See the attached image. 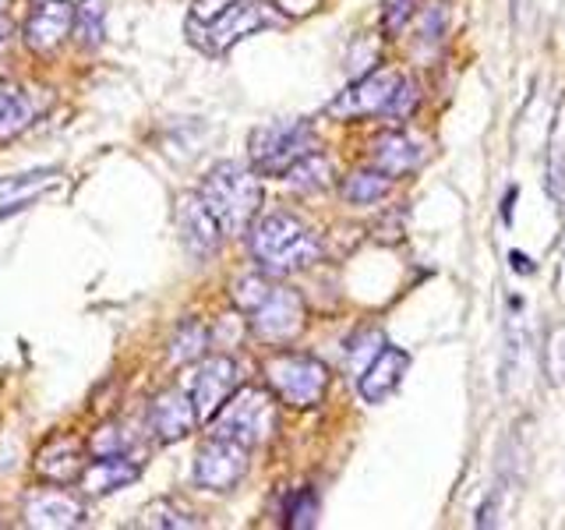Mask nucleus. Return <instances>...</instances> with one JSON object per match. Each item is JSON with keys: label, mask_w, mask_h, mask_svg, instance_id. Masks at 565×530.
<instances>
[{"label": "nucleus", "mask_w": 565, "mask_h": 530, "mask_svg": "<svg viewBox=\"0 0 565 530\" xmlns=\"http://www.w3.org/2000/svg\"><path fill=\"white\" fill-rule=\"evenodd\" d=\"M315 131L308 120H273L252 131V167L258 173L282 177L308 152H315Z\"/></svg>", "instance_id": "obj_5"}, {"label": "nucleus", "mask_w": 565, "mask_h": 530, "mask_svg": "<svg viewBox=\"0 0 565 530\" xmlns=\"http://www.w3.org/2000/svg\"><path fill=\"white\" fill-rule=\"evenodd\" d=\"M32 103H29V96L18 88V93L11 96V103L4 106V114H0V141H11V138H18L22 135L29 124H32Z\"/></svg>", "instance_id": "obj_24"}, {"label": "nucleus", "mask_w": 565, "mask_h": 530, "mask_svg": "<svg viewBox=\"0 0 565 530\" xmlns=\"http://www.w3.org/2000/svg\"><path fill=\"white\" fill-rule=\"evenodd\" d=\"M273 22V11L262 0H237L234 8L220 11L212 22H188V35L194 46H202L205 53H226L234 43H241L244 35H252Z\"/></svg>", "instance_id": "obj_6"}, {"label": "nucleus", "mask_w": 565, "mask_h": 530, "mask_svg": "<svg viewBox=\"0 0 565 530\" xmlns=\"http://www.w3.org/2000/svg\"><path fill=\"white\" fill-rule=\"evenodd\" d=\"M247 244L265 276H290L322 255L318 234L290 212H269L255 226H247Z\"/></svg>", "instance_id": "obj_1"}, {"label": "nucleus", "mask_w": 565, "mask_h": 530, "mask_svg": "<svg viewBox=\"0 0 565 530\" xmlns=\"http://www.w3.org/2000/svg\"><path fill=\"white\" fill-rule=\"evenodd\" d=\"M247 470V449L237 442L212 435L194 456V485L209 491H230L241 485Z\"/></svg>", "instance_id": "obj_9"}, {"label": "nucleus", "mask_w": 565, "mask_h": 530, "mask_svg": "<svg viewBox=\"0 0 565 530\" xmlns=\"http://www.w3.org/2000/svg\"><path fill=\"white\" fill-rule=\"evenodd\" d=\"M18 93V88L14 85H8V82H0V114H4V106L11 103V96Z\"/></svg>", "instance_id": "obj_35"}, {"label": "nucleus", "mask_w": 565, "mask_h": 530, "mask_svg": "<svg viewBox=\"0 0 565 530\" xmlns=\"http://www.w3.org/2000/svg\"><path fill=\"white\" fill-rule=\"evenodd\" d=\"M8 32H11V22H8V18H4V11H0V40H4Z\"/></svg>", "instance_id": "obj_37"}, {"label": "nucleus", "mask_w": 565, "mask_h": 530, "mask_svg": "<svg viewBox=\"0 0 565 530\" xmlns=\"http://www.w3.org/2000/svg\"><path fill=\"white\" fill-rule=\"evenodd\" d=\"M138 527H163V530H188V527H199V520L191 517L188 509L181 506H173L170 499L163 502H152L146 512H141V520Z\"/></svg>", "instance_id": "obj_23"}, {"label": "nucleus", "mask_w": 565, "mask_h": 530, "mask_svg": "<svg viewBox=\"0 0 565 530\" xmlns=\"http://www.w3.org/2000/svg\"><path fill=\"white\" fill-rule=\"evenodd\" d=\"M205 424L212 428V435L237 442L244 449L265 446L276 435V393L255 385H244L241 393L234 389Z\"/></svg>", "instance_id": "obj_3"}, {"label": "nucleus", "mask_w": 565, "mask_h": 530, "mask_svg": "<svg viewBox=\"0 0 565 530\" xmlns=\"http://www.w3.org/2000/svg\"><path fill=\"white\" fill-rule=\"evenodd\" d=\"M202 202L209 205L212 216H216L223 234L244 237L262 209V184L255 170H247L241 163H220L205 177Z\"/></svg>", "instance_id": "obj_2"}, {"label": "nucleus", "mask_w": 565, "mask_h": 530, "mask_svg": "<svg viewBox=\"0 0 565 530\" xmlns=\"http://www.w3.org/2000/svg\"><path fill=\"white\" fill-rule=\"evenodd\" d=\"M403 75L399 71H371L361 82H353L347 93H340L329 103V117L340 120H358V117H393L396 114V96H399Z\"/></svg>", "instance_id": "obj_7"}, {"label": "nucleus", "mask_w": 565, "mask_h": 530, "mask_svg": "<svg viewBox=\"0 0 565 530\" xmlns=\"http://www.w3.org/2000/svg\"><path fill=\"white\" fill-rule=\"evenodd\" d=\"M247 315H252L255 336L265 343H290L305 329V300H300L297 290L276 287V283Z\"/></svg>", "instance_id": "obj_8"}, {"label": "nucleus", "mask_w": 565, "mask_h": 530, "mask_svg": "<svg viewBox=\"0 0 565 530\" xmlns=\"http://www.w3.org/2000/svg\"><path fill=\"white\" fill-rule=\"evenodd\" d=\"M393 191V177L382 170H353L343 181V199L350 205H375Z\"/></svg>", "instance_id": "obj_19"}, {"label": "nucleus", "mask_w": 565, "mask_h": 530, "mask_svg": "<svg viewBox=\"0 0 565 530\" xmlns=\"http://www.w3.org/2000/svg\"><path fill=\"white\" fill-rule=\"evenodd\" d=\"M82 488L88 495H110L124 485H131L138 477V464H131L124 453H114V456H96L88 459V464L82 467Z\"/></svg>", "instance_id": "obj_17"}, {"label": "nucleus", "mask_w": 565, "mask_h": 530, "mask_svg": "<svg viewBox=\"0 0 565 530\" xmlns=\"http://www.w3.org/2000/svg\"><path fill=\"white\" fill-rule=\"evenodd\" d=\"M71 29H75V4L71 0H32L25 18V46L46 57V53L67 43Z\"/></svg>", "instance_id": "obj_10"}, {"label": "nucleus", "mask_w": 565, "mask_h": 530, "mask_svg": "<svg viewBox=\"0 0 565 530\" xmlns=\"http://www.w3.org/2000/svg\"><path fill=\"white\" fill-rule=\"evenodd\" d=\"M441 32H446V4H435V8L424 11L420 35H428V40L435 43V40H441Z\"/></svg>", "instance_id": "obj_30"}, {"label": "nucleus", "mask_w": 565, "mask_h": 530, "mask_svg": "<svg viewBox=\"0 0 565 530\" xmlns=\"http://www.w3.org/2000/svg\"><path fill=\"white\" fill-rule=\"evenodd\" d=\"M205 343H209V332L202 322H184L181 332L173 336V361L177 364H184V361H199L202 353H205Z\"/></svg>", "instance_id": "obj_25"}, {"label": "nucleus", "mask_w": 565, "mask_h": 530, "mask_svg": "<svg viewBox=\"0 0 565 530\" xmlns=\"http://www.w3.org/2000/svg\"><path fill=\"white\" fill-rule=\"evenodd\" d=\"M544 375L552 385H565V326H552L544 340V353H541Z\"/></svg>", "instance_id": "obj_26"}, {"label": "nucleus", "mask_w": 565, "mask_h": 530, "mask_svg": "<svg viewBox=\"0 0 565 530\" xmlns=\"http://www.w3.org/2000/svg\"><path fill=\"white\" fill-rule=\"evenodd\" d=\"M269 287H273V279L265 276V273H252V276H241L237 283H234V305L241 308V311H252L258 300L269 294Z\"/></svg>", "instance_id": "obj_27"}, {"label": "nucleus", "mask_w": 565, "mask_h": 530, "mask_svg": "<svg viewBox=\"0 0 565 530\" xmlns=\"http://www.w3.org/2000/svg\"><path fill=\"white\" fill-rule=\"evenodd\" d=\"M237 0H194V8H191V18L194 22H212L220 11H226V8H234Z\"/></svg>", "instance_id": "obj_31"}, {"label": "nucleus", "mask_w": 565, "mask_h": 530, "mask_svg": "<svg viewBox=\"0 0 565 530\" xmlns=\"http://www.w3.org/2000/svg\"><path fill=\"white\" fill-rule=\"evenodd\" d=\"M406 371H411V353L399 350V347H382L375 358L361 368V379H358L361 400L364 403H385L399 389Z\"/></svg>", "instance_id": "obj_14"}, {"label": "nucleus", "mask_w": 565, "mask_h": 530, "mask_svg": "<svg viewBox=\"0 0 565 530\" xmlns=\"http://www.w3.org/2000/svg\"><path fill=\"white\" fill-rule=\"evenodd\" d=\"M53 177L57 173H25V177H8V181H0V212L32 202L46 184H53Z\"/></svg>", "instance_id": "obj_21"}, {"label": "nucleus", "mask_w": 565, "mask_h": 530, "mask_svg": "<svg viewBox=\"0 0 565 530\" xmlns=\"http://www.w3.org/2000/svg\"><path fill=\"white\" fill-rule=\"evenodd\" d=\"M25 520L29 527H46V530H64L85 523V506L61 488H40L29 495L25 502Z\"/></svg>", "instance_id": "obj_15"}, {"label": "nucleus", "mask_w": 565, "mask_h": 530, "mask_svg": "<svg viewBox=\"0 0 565 530\" xmlns=\"http://www.w3.org/2000/svg\"><path fill=\"white\" fill-rule=\"evenodd\" d=\"M82 446L75 438H53L50 446L40 453V470L46 481L53 485H67L75 481V477L82 474Z\"/></svg>", "instance_id": "obj_18"}, {"label": "nucleus", "mask_w": 565, "mask_h": 530, "mask_svg": "<svg viewBox=\"0 0 565 530\" xmlns=\"http://www.w3.org/2000/svg\"><path fill=\"white\" fill-rule=\"evenodd\" d=\"M276 8L287 11V14H308L318 8V0H276Z\"/></svg>", "instance_id": "obj_33"}, {"label": "nucleus", "mask_w": 565, "mask_h": 530, "mask_svg": "<svg viewBox=\"0 0 565 530\" xmlns=\"http://www.w3.org/2000/svg\"><path fill=\"white\" fill-rule=\"evenodd\" d=\"M237 379H241V368L234 358H209L199 364V371H194V379H191V403L199 421H209L220 411L226 396L237 389Z\"/></svg>", "instance_id": "obj_11"}, {"label": "nucleus", "mask_w": 565, "mask_h": 530, "mask_svg": "<svg viewBox=\"0 0 565 530\" xmlns=\"http://www.w3.org/2000/svg\"><path fill=\"white\" fill-rule=\"evenodd\" d=\"M75 32L82 46H99L106 35V0H78L75 4Z\"/></svg>", "instance_id": "obj_22"}, {"label": "nucleus", "mask_w": 565, "mask_h": 530, "mask_svg": "<svg viewBox=\"0 0 565 530\" xmlns=\"http://www.w3.org/2000/svg\"><path fill=\"white\" fill-rule=\"evenodd\" d=\"M265 379H269V389L276 393V400H282L287 406H297V411H308V406H318L326 400L329 389V368L311 358V353H276V358L265 361Z\"/></svg>", "instance_id": "obj_4"}, {"label": "nucleus", "mask_w": 565, "mask_h": 530, "mask_svg": "<svg viewBox=\"0 0 565 530\" xmlns=\"http://www.w3.org/2000/svg\"><path fill=\"white\" fill-rule=\"evenodd\" d=\"M424 159H428V146L406 131H388L375 141V149H371V163L388 177L411 173L424 163Z\"/></svg>", "instance_id": "obj_16"}, {"label": "nucleus", "mask_w": 565, "mask_h": 530, "mask_svg": "<svg viewBox=\"0 0 565 530\" xmlns=\"http://www.w3.org/2000/svg\"><path fill=\"white\" fill-rule=\"evenodd\" d=\"M194 421H199V414H194V403H191V393L188 389H163L159 396H152L149 403V432L156 442H177L184 438Z\"/></svg>", "instance_id": "obj_13"}, {"label": "nucleus", "mask_w": 565, "mask_h": 530, "mask_svg": "<svg viewBox=\"0 0 565 530\" xmlns=\"http://www.w3.org/2000/svg\"><path fill=\"white\" fill-rule=\"evenodd\" d=\"M8 4H11V0H0V11H4V8H8Z\"/></svg>", "instance_id": "obj_38"}, {"label": "nucleus", "mask_w": 565, "mask_h": 530, "mask_svg": "<svg viewBox=\"0 0 565 530\" xmlns=\"http://www.w3.org/2000/svg\"><path fill=\"white\" fill-rule=\"evenodd\" d=\"M414 8L417 0H382V29L388 35H396L414 18Z\"/></svg>", "instance_id": "obj_29"}, {"label": "nucleus", "mask_w": 565, "mask_h": 530, "mask_svg": "<svg viewBox=\"0 0 565 530\" xmlns=\"http://www.w3.org/2000/svg\"><path fill=\"white\" fill-rule=\"evenodd\" d=\"M512 202H516V188H512V191L505 194V209H502V220H505V223H512Z\"/></svg>", "instance_id": "obj_36"}, {"label": "nucleus", "mask_w": 565, "mask_h": 530, "mask_svg": "<svg viewBox=\"0 0 565 530\" xmlns=\"http://www.w3.org/2000/svg\"><path fill=\"white\" fill-rule=\"evenodd\" d=\"M509 262H512V269H516V273H523V276H530V273H534V265H530V258H526L523 252H512V255H509Z\"/></svg>", "instance_id": "obj_34"}, {"label": "nucleus", "mask_w": 565, "mask_h": 530, "mask_svg": "<svg viewBox=\"0 0 565 530\" xmlns=\"http://www.w3.org/2000/svg\"><path fill=\"white\" fill-rule=\"evenodd\" d=\"M315 517H318V495L311 488H300L290 506H287V527H315Z\"/></svg>", "instance_id": "obj_28"}, {"label": "nucleus", "mask_w": 565, "mask_h": 530, "mask_svg": "<svg viewBox=\"0 0 565 530\" xmlns=\"http://www.w3.org/2000/svg\"><path fill=\"white\" fill-rule=\"evenodd\" d=\"M173 216H177V230H181V241L194 258H209L220 252L223 230L216 216L209 212V205L202 202V194H181Z\"/></svg>", "instance_id": "obj_12"}, {"label": "nucleus", "mask_w": 565, "mask_h": 530, "mask_svg": "<svg viewBox=\"0 0 565 530\" xmlns=\"http://www.w3.org/2000/svg\"><path fill=\"white\" fill-rule=\"evenodd\" d=\"M509 11H512V22H516V29H526L530 14H534V0H509Z\"/></svg>", "instance_id": "obj_32"}, {"label": "nucleus", "mask_w": 565, "mask_h": 530, "mask_svg": "<svg viewBox=\"0 0 565 530\" xmlns=\"http://www.w3.org/2000/svg\"><path fill=\"white\" fill-rule=\"evenodd\" d=\"M282 177H287L297 191H322V188L332 184V163L315 149V152H308L305 159H300V163H294Z\"/></svg>", "instance_id": "obj_20"}]
</instances>
